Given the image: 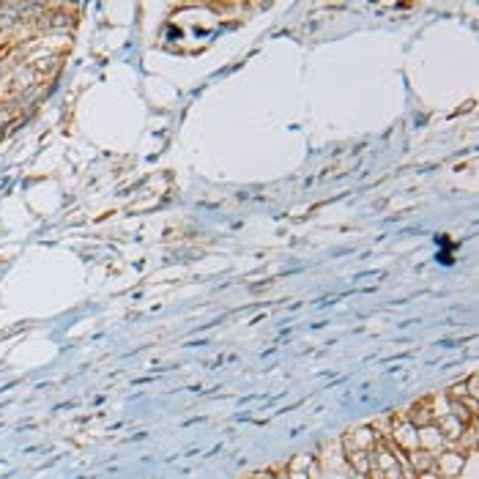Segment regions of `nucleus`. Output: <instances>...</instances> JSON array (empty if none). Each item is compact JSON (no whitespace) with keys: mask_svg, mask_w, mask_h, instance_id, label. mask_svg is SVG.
I'll list each match as a JSON object with an SVG mask.
<instances>
[{"mask_svg":"<svg viewBox=\"0 0 479 479\" xmlns=\"http://www.w3.org/2000/svg\"><path fill=\"white\" fill-rule=\"evenodd\" d=\"M378 439H383V436H378L375 427H356V430H351V433L340 441V449H343V455H351V452H373Z\"/></svg>","mask_w":479,"mask_h":479,"instance_id":"1","label":"nucleus"},{"mask_svg":"<svg viewBox=\"0 0 479 479\" xmlns=\"http://www.w3.org/2000/svg\"><path fill=\"white\" fill-rule=\"evenodd\" d=\"M463 463H466V455H463V452H458V449H444V452L436 455L433 471H436L441 479H458L460 471H463Z\"/></svg>","mask_w":479,"mask_h":479,"instance_id":"2","label":"nucleus"},{"mask_svg":"<svg viewBox=\"0 0 479 479\" xmlns=\"http://www.w3.org/2000/svg\"><path fill=\"white\" fill-rule=\"evenodd\" d=\"M419 449L422 452H430V455H439L444 449H449V444H446V439L441 436L439 427L430 424V427H422L419 430Z\"/></svg>","mask_w":479,"mask_h":479,"instance_id":"3","label":"nucleus"},{"mask_svg":"<svg viewBox=\"0 0 479 479\" xmlns=\"http://www.w3.org/2000/svg\"><path fill=\"white\" fill-rule=\"evenodd\" d=\"M405 463L414 468V474H424V471H433V466H436V455L417 449V452L405 455Z\"/></svg>","mask_w":479,"mask_h":479,"instance_id":"4","label":"nucleus"}]
</instances>
